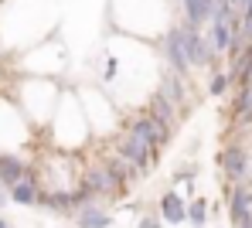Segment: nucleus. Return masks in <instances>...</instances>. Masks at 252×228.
I'll use <instances>...</instances> for the list:
<instances>
[{
    "label": "nucleus",
    "mask_w": 252,
    "mask_h": 228,
    "mask_svg": "<svg viewBox=\"0 0 252 228\" xmlns=\"http://www.w3.org/2000/svg\"><path fill=\"white\" fill-rule=\"evenodd\" d=\"M14 92H17V102H21V113H24L28 123H34V126L51 123L55 106H58V99H62V89H58L51 79L24 75V79L14 86Z\"/></svg>",
    "instance_id": "f257e3e1"
},
{
    "label": "nucleus",
    "mask_w": 252,
    "mask_h": 228,
    "mask_svg": "<svg viewBox=\"0 0 252 228\" xmlns=\"http://www.w3.org/2000/svg\"><path fill=\"white\" fill-rule=\"evenodd\" d=\"M51 130H55V150L58 153H72V150H82L89 143V123H85V113L79 106L75 95H62L58 106H55V116H51Z\"/></svg>",
    "instance_id": "f03ea898"
},
{
    "label": "nucleus",
    "mask_w": 252,
    "mask_h": 228,
    "mask_svg": "<svg viewBox=\"0 0 252 228\" xmlns=\"http://www.w3.org/2000/svg\"><path fill=\"white\" fill-rule=\"evenodd\" d=\"M120 191H123V181L116 177V171L109 164L85 167L79 174V184H75V198L79 201H106V198H116Z\"/></svg>",
    "instance_id": "7ed1b4c3"
},
{
    "label": "nucleus",
    "mask_w": 252,
    "mask_h": 228,
    "mask_svg": "<svg viewBox=\"0 0 252 228\" xmlns=\"http://www.w3.org/2000/svg\"><path fill=\"white\" fill-rule=\"evenodd\" d=\"M79 106L85 113V123H89V133H109L116 130V106H113V95L102 89H79Z\"/></svg>",
    "instance_id": "20e7f679"
},
{
    "label": "nucleus",
    "mask_w": 252,
    "mask_h": 228,
    "mask_svg": "<svg viewBox=\"0 0 252 228\" xmlns=\"http://www.w3.org/2000/svg\"><path fill=\"white\" fill-rule=\"evenodd\" d=\"M113 157H120L126 167H133L136 174H143V171L154 167L157 150H154L150 143H143L140 137H133V133H123V137L116 140V146H113Z\"/></svg>",
    "instance_id": "39448f33"
},
{
    "label": "nucleus",
    "mask_w": 252,
    "mask_h": 228,
    "mask_svg": "<svg viewBox=\"0 0 252 228\" xmlns=\"http://www.w3.org/2000/svg\"><path fill=\"white\" fill-rule=\"evenodd\" d=\"M177 31H181V48H184V58H188V65L191 68H205V65H215V51H211L208 38L201 34V31H194L191 24H177Z\"/></svg>",
    "instance_id": "423d86ee"
},
{
    "label": "nucleus",
    "mask_w": 252,
    "mask_h": 228,
    "mask_svg": "<svg viewBox=\"0 0 252 228\" xmlns=\"http://www.w3.org/2000/svg\"><path fill=\"white\" fill-rule=\"evenodd\" d=\"M218 167H221V174L232 184H246V177H249V153H246V146L242 143H228L218 153Z\"/></svg>",
    "instance_id": "0eeeda50"
},
{
    "label": "nucleus",
    "mask_w": 252,
    "mask_h": 228,
    "mask_svg": "<svg viewBox=\"0 0 252 228\" xmlns=\"http://www.w3.org/2000/svg\"><path fill=\"white\" fill-rule=\"evenodd\" d=\"M31 160L24 157V150H0V184L14 187L17 181L31 177Z\"/></svg>",
    "instance_id": "6e6552de"
},
{
    "label": "nucleus",
    "mask_w": 252,
    "mask_h": 228,
    "mask_svg": "<svg viewBox=\"0 0 252 228\" xmlns=\"http://www.w3.org/2000/svg\"><path fill=\"white\" fill-rule=\"evenodd\" d=\"M228 218L235 228H252V187L249 184H232L228 191Z\"/></svg>",
    "instance_id": "1a4fd4ad"
},
{
    "label": "nucleus",
    "mask_w": 252,
    "mask_h": 228,
    "mask_svg": "<svg viewBox=\"0 0 252 228\" xmlns=\"http://www.w3.org/2000/svg\"><path fill=\"white\" fill-rule=\"evenodd\" d=\"M126 133H133V137H140L143 143H150L157 153H160V146L167 143V133H164L147 113H133V116L126 119Z\"/></svg>",
    "instance_id": "9d476101"
},
{
    "label": "nucleus",
    "mask_w": 252,
    "mask_h": 228,
    "mask_svg": "<svg viewBox=\"0 0 252 228\" xmlns=\"http://www.w3.org/2000/svg\"><path fill=\"white\" fill-rule=\"evenodd\" d=\"M72 218H75L79 228H109L113 225V215H109V208L102 201H79Z\"/></svg>",
    "instance_id": "9b49d317"
},
{
    "label": "nucleus",
    "mask_w": 252,
    "mask_h": 228,
    "mask_svg": "<svg viewBox=\"0 0 252 228\" xmlns=\"http://www.w3.org/2000/svg\"><path fill=\"white\" fill-rule=\"evenodd\" d=\"M7 198H10L14 204H21V208H34V204H41V184L31 174V177L17 181L14 187H7Z\"/></svg>",
    "instance_id": "f8f14e48"
},
{
    "label": "nucleus",
    "mask_w": 252,
    "mask_h": 228,
    "mask_svg": "<svg viewBox=\"0 0 252 228\" xmlns=\"http://www.w3.org/2000/svg\"><path fill=\"white\" fill-rule=\"evenodd\" d=\"M157 218L167 222V225H184V222H188V201H184V194L167 191V194L160 198V215H157Z\"/></svg>",
    "instance_id": "ddd939ff"
},
{
    "label": "nucleus",
    "mask_w": 252,
    "mask_h": 228,
    "mask_svg": "<svg viewBox=\"0 0 252 228\" xmlns=\"http://www.w3.org/2000/svg\"><path fill=\"white\" fill-rule=\"evenodd\" d=\"M41 208L51 211V215H62V218H72L75 208H79V198L72 191H48L41 194Z\"/></svg>",
    "instance_id": "4468645a"
},
{
    "label": "nucleus",
    "mask_w": 252,
    "mask_h": 228,
    "mask_svg": "<svg viewBox=\"0 0 252 228\" xmlns=\"http://www.w3.org/2000/svg\"><path fill=\"white\" fill-rule=\"evenodd\" d=\"M211 3H215V0H181V7H184V24H191L194 31H201V24L208 21V14H211Z\"/></svg>",
    "instance_id": "2eb2a0df"
},
{
    "label": "nucleus",
    "mask_w": 252,
    "mask_h": 228,
    "mask_svg": "<svg viewBox=\"0 0 252 228\" xmlns=\"http://www.w3.org/2000/svg\"><path fill=\"white\" fill-rule=\"evenodd\" d=\"M188 222L194 228H205V222H208V201H201V198L188 201Z\"/></svg>",
    "instance_id": "dca6fc26"
},
{
    "label": "nucleus",
    "mask_w": 252,
    "mask_h": 228,
    "mask_svg": "<svg viewBox=\"0 0 252 228\" xmlns=\"http://www.w3.org/2000/svg\"><path fill=\"white\" fill-rule=\"evenodd\" d=\"M228 86H232L228 72H215V75H211V86H208V92H211V95H225V92H228Z\"/></svg>",
    "instance_id": "f3484780"
},
{
    "label": "nucleus",
    "mask_w": 252,
    "mask_h": 228,
    "mask_svg": "<svg viewBox=\"0 0 252 228\" xmlns=\"http://www.w3.org/2000/svg\"><path fill=\"white\" fill-rule=\"evenodd\" d=\"M136 228H164V222H160L157 215H143V218L136 222Z\"/></svg>",
    "instance_id": "a211bd4d"
},
{
    "label": "nucleus",
    "mask_w": 252,
    "mask_h": 228,
    "mask_svg": "<svg viewBox=\"0 0 252 228\" xmlns=\"http://www.w3.org/2000/svg\"><path fill=\"white\" fill-rule=\"evenodd\" d=\"M7 201H10V198H7V187H3V184H0V208H3V204H7Z\"/></svg>",
    "instance_id": "6ab92c4d"
},
{
    "label": "nucleus",
    "mask_w": 252,
    "mask_h": 228,
    "mask_svg": "<svg viewBox=\"0 0 252 228\" xmlns=\"http://www.w3.org/2000/svg\"><path fill=\"white\" fill-rule=\"evenodd\" d=\"M0 228H10V222H7V218H0Z\"/></svg>",
    "instance_id": "aec40b11"
}]
</instances>
